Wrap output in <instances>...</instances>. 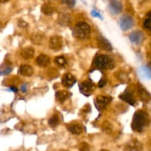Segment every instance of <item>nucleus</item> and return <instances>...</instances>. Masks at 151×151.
Returning a JSON list of instances; mask_svg holds the SVG:
<instances>
[{"label":"nucleus","mask_w":151,"mask_h":151,"mask_svg":"<svg viewBox=\"0 0 151 151\" xmlns=\"http://www.w3.org/2000/svg\"><path fill=\"white\" fill-rule=\"evenodd\" d=\"M62 1H63L65 4H66L70 8H73L76 4L75 0H62Z\"/></svg>","instance_id":"cd10ccee"},{"label":"nucleus","mask_w":151,"mask_h":151,"mask_svg":"<svg viewBox=\"0 0 151 151\" xmlns=\"http://www.w3.org/2000/svg\"><path fill=\"white\" fill-rule=\"evenodd\" d=\"M91 15L93 16V17H97V18H100L101 19H103V18H102V15L100 14V13H99V12H97L96 10H93L91 11Z\"/></svg>","instance_id":"c756f323"},{"label":"nucleus","mask_w":151,"mask_h":151,"mask_svg":"<svg viewBox=\"0 0 151 151\" xmlns=\"http://www.w3.org/2000/svg\"><path fill=\"white\" fill-rule=\"evenodd\" d=\"M58 22L62 26H68L71 22V18L67 13H61L58 18Z\"/></svg>","instance_id":"f3484780"},{"label":"nucleus","mask_w":151,"mask_h":151,"mask_svg":"<svg viewBox=\"0 0 151 151\" xmlns=\"http://www.w3.org/2000/svg\"><path fill=\"white\" fill-rule=\"evenodd\" d=\"M70 97V93L65 90H60L56 93V98L59 103H64Z\"/></svg>","instance_id":"aec40b11"},{"label":"nucleus","mask_w":151,"mask_h":151,"mask_svg":"<svg viewBox=\"0 0 151 151\" xmlns=\"http://www.w3.org/2000/svg\"><path fill=\"white\" fill-rule=\"evenodd\" d=\"M144 35L142 31H134V32H131L129 35L130 41L133 44H136V45L142 44V41H144Z\"/></svg>","instance_id":"1a4fd4ad"},{"label":"nucleus","mask_w":151,"mask_h":151,"mask_svg":"<svg viewBox=\"0 0 151 151\" xmlns=\"http://www.w3.org/2000/svg\"><path fill=\"white\" fill-rule=\"evenodd\" d=\"M95 86L94 83L90 81H84L79 84V88L81 92L84 95H90L94 91Z\"/></svg>","instance_id":"423d86ee"},{"label":"nucleus","mask_w":151,"mask_h":151,"mask_svg":"<svg viewBox=\"0 0 151 151\" xmlns=\"http://www.w3.org/2000/svg\"><path fill=\"white\" fill-rule=\"evenodd\" d=\"M19 73L26 77H30L33 74V69L29 65H22L19 67Z\"/></svg>","instance_id":"6ab92c4d"},{"label":"nucleus","mask_w":151,"mask_h":151,"mask_svg":"<svg viewBox=\"0 0 151 151\" xmlns=\"http://www.w3.org/2000/svg\"><path fill=\"white\" fill-rule=\"evenodd\" d=\"M76 81V80L75 77L73 75H71V74L68 73L66 74V75H64L62 82V85H63L64 86L71 87L75 84Z\"/></svg>","instance_id":"2eb2a0df"},{"label":"nucleus","mask_w":151,"mask_h":151,"mask_svg":"<svg viewBox=\"0 0 151 151\" xmlns=\"http://www.w3.org/2000/svg\"><path fill=\"white\" fill-rule=\"evenodd\" d=\"M140 72L144 78L151 79V68L148 66H142L140 67Z\"/></svg>","instance_id":"5701e85b"},{"label":"nucleus","mask_w":151,"mask_h":151,"mask_svg":"<svg viewBox=\"0 0 151 151\" xmlns=\"http://www.w3.org/2000/svg\"><path fill=\"white\" fill-rule=\"evenodd\" d=\"M119 98L121 99V100L125 101L126 103H127L128 104L131 105V106H134L135 103H136V99H135L133 93L128 89H127L124 92H123L122 94L119 96Z\"/></svg>","instance_id":"9d476101"},{"label":"nucleus","mask_w":151,"mask_h":151,"mask_svg":"<svg viewBox=\"0 0 151 151\" xmlns=\"http://www.w3.org/2000/svg\"><path fill=\"white\" fill-rule=\"evenodd\" d=\"M142 145L137 140H132L126 145L124 151H142Z\"/></svg>","instance_id":"9b49d317"},{"label":"nucleus","mask_w":151,"mask_h":151,"mask_svg":"<svg viewBox=\"0 0 151 151\" xmlns=\"http://www.w3.org/2000/svg\"><path fill=\"white\" fill-rule=\"evenodd\" d=\"M149 123L150 118L147 114L142 110L137 111L133 115L131 124L132 129L136 132H142Z\"/></svg>","instance_id":"f257e3e1"},{"label":"nucleus","mask_w":151,"mask_h":151,"mask_svg":"<svg viewBox=\"0 0 151 151\" xmlns=\"http://www.w3.org/2000/svg\"><path fill=\"white\" fill-rule=\"evenodd\" d=\"M26 84H23V85L21 86V91H22V92H26L27 91V88H26Z\"/></svg>","instance_id":"473e14b6"},{"label":"nucleus","mask_w":151,"mask_h":151,"mask_svg":"<svg viewBox=\"0 0 151 151\" xmlns=\"http://www.w3.org/2000/svg\"><path fill=\"white\" fill-rule=\"evenodd\" d=\"M10 91H13V92H17L18 88L15 86H10Z\"/></svg>","instance_id":"72a5a7b5"},{"label":"nucleus","mask_w":151,"mask_h":151,"mask_svg":"<svg viewBox=\"0 0 151 151\" xmlns=\"http://www.w3.org/2000/svg\"><path fill=\"white\" fill-rule=\"evenodd\" d=\"M82 1H83V3H84V4H86V3H85V0H82Z\"/></svg>","instance_id":"e433bc0d"},{"label":"nucleus","mask_w":151,"mask_h":151,"mask_svg":"<svg viewBox=\"0 0 151 151\" xmlns=\"http://www.w3.org/2000/svg\"><path fill=\"white\" fill-rule=\"evenodd\" d=\"M34 54H35V50L31 47H25L22 49L21 51V55L24 59H26V60L32 58L34 56Z\"/></svg>","instance_id":"a211bd4d"},{"label":"nucleus","mask_w":151,"mask_h":151,"mask_svg":"<svg viewBox=\"0 0 151 151\" xmlns=\"http://www.w3.org/2000/svg\"><path fill=\"white\" fill-rule=\"evenodd\" d=\"M111 101H112V98L110 97L99 95L97 96L96 100H95V105H96V107L97 108L98 110L102 111L107 107L108 104H110Z\"/></svg>","instance_id":"20e7f679"},{"label":"nucleus","mask_w":151,"mask_h":151,"mask_svg":"<svg viewBox=\"0 0 151 151\" xmlns=\"http://www.w3.org/2000/svg\"><path fill=\"white\" fill-rule=\"evenodd\" d=\"M37 65L40 67H47L50 65V59L47 55L44 54L39 55L36 60Z\"/></svg>","instance_id":"4468645a"},{"label":"nucleus","mask_w":151,"mask_h":151,"mask_svg":"<svg viewBox=\"0 0 151 151\" xmlns=\"http://www.w3.org/2000/svg\"><path fill=\"white\" fill-rule=\"evenodd\" d=\"M79 151H90V146L87 143L81 142L78 146Z\"/></svg>","instance_id":"bb28decb"},{"label":"nucleus","mask_w":151,"mask_h":151,"mask_svg":"<svg viewBox=\"0 0 151 151\" xmlns=\"http://www.w3.org/2000/svg\"><path fill=\"white\" fill-rule=\"evenodd\" d=\"M59 123V118L57 114H54L49 119L48 124L51 128H56Z\"/></svg>","instance_id":"b1692460"},{"label":"nucleus","mask_w":151,"mask_h":151,"mask_svg":"<svg viewBox=\"0 0 151 151\" xmlns=\"http://www.w3.org/2000/svg\"><path fill=\"white\" fill-rule=\"evenodd\" d=\"M105 84H106V79H105V78H102L99 82V88H102V87L105 86Z\"/></svg>","instance_id":"2f4dec72"},{"label":"nucleus","mask_w":151,"mask_h":151,"mask_svg":"<svg viewBox=\"0 0 151 151\" xmlns=\"http://www.w3.org/2000/svg\"><path fill=\"white\" fill-rule=\"evenodd\" d=\"M9 1H10V0H0V3H6Z\"/></svg>","instance_id":"f704fd0d"},{"label":"nucleus","mask_w":151,"mask_h":151,"mask_svg":"<svg viewBox=\"0 0 151 151\" xmlns=\"http://www.w3.org/2000/svg\"><path fill=\"white\" fill-rule=\"evenodd\" d=\"M41 12L47 16H50V15L53 14L54 12V7L48 3L44 4L41 6Z\"/></svg>","instance_id":"4be33fe9"},{"label":"nucleus","mask_w":151,"mask_h":151,"mask_svg":"<svg viewBox=\"0 0 151 151\" xmlns=\"http://www.w3.org/2000/svg\"><path fill=\"white\" fill-rule=\"evenodd\" d=\"M63 47V41L62 37L54 35L51 37L49 41V48L53 50H59Z\"/></svg>","instance_id":"0eeeda50"},{"label":"nucleus","mask_w":151,"mask_h":151,"mask_svg":"<svg viewBox=\"0 0 151 151\" xmlns=\"http://www.w3.org/2000/svg\"><path fill=\"white\" fill-rule=\"evenodd\" d=\"M122 4L118 0H110L108 4V9L113 15H118L122 11Z\"/></svg>","instance_id":"6e6552de"},{"label":"nucleus","mask_w":151,"mask_h":151,"mask_svg":"<svg viewBox=\"0 0 151 151\" xmlns=\"http://www.w3.org/2000/svg\"><path fill=\"white\" fill-rule=\"evenodd\" d=\"M12 72V68L11 67H6L4 70L0 71V75H7Z\"/></svg>","instance_id":"c85d7f7f"},{"label":"nucleus","mask_w":151,"mask_h":151,"mask_svg":"<svg viewBox=\"0 0 151 151\" xmlns=\"http://www.w3.org/2000/svg\"><path fill=\"white\" fill-rule=\"evenodd\" d=\"M99 151H109V150H106V149H102V150H100Z\"/></svg>","instance_id":"c9c22d12"},{"label":"nucleus","mask_w":151,"mask_h":151,"mask_svg":"<svg viewBox=\"0 0 151 151\" xmlns=\"http://www.w3.org/2000/svg\"><path fill=\"white\" fill-rule=\"evenodd\" d=\"M68 131L71 132L72 134L78 135L82 133L83 127L79 124H74V125H70L68 127Z\"/></svg>","instance_id":"412c9836"},{"label":"nucleus","mask_w":151,"mask_h":151,"mask_svg":"<svg viewBox=\"0 0 151 151\" xmlns=\"http://www.w3.org/2000/svg\"><path fill=\"white\" fill-rule=\"evenodd\" d=\"M91 28L90 26L84 22H78L73 30L74 36L80 40H85L90 38Z\"/></svg>","instance_id":"f03ea898"},{"label":"nucleus","mask_w":151,"mask_h":151,"mask_svg":"<svg viewBox=\"0 0 151 151\" xmlns=\"http://www.w3.org/2000/svg\"><path fill=\"white\" fill-rule=\"evenodd\" d=\"M143 25L145 29L151 31V11L147 14L146 18H145L144 21Z\"/></svg>","instance_id":"393cba45"},{"label":"nucleus","mask_w":151,"mask_h":151,"mask_svg":"<svg viewBox=\"0 0 151 151\" xmlns=\"http://www.w3.org/2000/svg\"><path fill=\"white\" fill-rule=\"evenodd\" d=\"M97 44L99 48L102 49L104 50H106V51H111L113 49L112 45L109 42V41H107V39H106V38L102 36H99L98 38Z\"/></svg>","instance_id":"ddd939ff"},{"label":"nucleus","mask_w":151,"mask_h":151,"mask_svg":"<svg viewBox=\"0 0 151 151\" xmlns=\"http://www.w3.org/2000/svg\"><path fill=\"white\" fill-rule=\"evenodd\" d=\"M18 25L22 28H25L28 27V24H27L25 21L22 20V19L19 20V22H18Z\"/></svg>","instance_id":"7c9ffc66"},{"label":"nucleus","mask_w":151,"mask_h":151,"mask_svg":"<svg viewBox=\"0 0 151 151\" xmlns=\"http://www.w3.org/2000/svg\"><path fill=\"white\" fill-rule=\"evenodd\" d=\"M137 88L138 94H139V96L141 100L143 102H144V103H147L148 101H150L151 99V96L149 94V92L142 85H140V84L138 85Z\"/></svg>","instance_id":"f8f14e48"},{"label":"nucleus","mask_w":151,"mask_h":151,"mask_svg":"<svg viewBox=\"0 0 151 151\" xmlns=\"http://www.w3.org/2000/svg\"><path fill=\"white\" fill-rule=\"evenodd\" d=\"M44 38V34L41 32H34L30 35V41L33 44L39 45L43 42Z\"/></svg>","instance_id":"dca6fc26"},{"label":"nucleus","mask_w":151,"mask_h":151,"mask_svg":"<svg viewBox=\"0 0 151 151\" xmlns=\"http://www.w3.org/2000/svg\"><path fill=\"white\" fill-rule=\"evenodd\" d=\"M134 24V20L129 15H124L120 19L119 26L123 31H126L130 29Z\"/></svg>","instance_id":"39448f33"},{"label":"nucleus","mask_w":151,"mask_h":151,"mask_svg":"<svg viewBox=\"0 0 151 151\" xmlns=\"http://www.w3.org/2000/svg\"><path fill=\"white\" fill-rule=\"evenodd\" d=\"M54 63L59 66H65L67 64V60L63 56H58V57L55 58Z\"/></svg>","instance_id":"a878e982"},{"label":"nucleus","mask_w":151,"mask_h":151,"mask_svg":"<svg viewBox=\"0 0 151 151\" xmlns=\"http://www.w3.org/2000/svg\"><path fill=\"white\" fill-rule=\"evenodd\" d=\"M1 23L0 22V28H1Z\"/></svg>","instance_id":"4c0bfd02"},{"label":"nucleus","mask_w":151,"mask_h":151,"mask_svg":"<svg viewBox=\"0 0 151 151\" xmlns=\"http://www.w3.org/2000/svg\"><path fill=\"white\" fill-rule=\"evenodd\" d=\"M114 60L107 55H100L95 58L93 65L99 69H110L114 67Z\"/></svg>","instance_id":"7ed1b4c3"}]
</instances>
